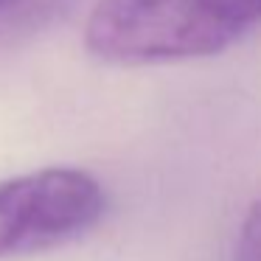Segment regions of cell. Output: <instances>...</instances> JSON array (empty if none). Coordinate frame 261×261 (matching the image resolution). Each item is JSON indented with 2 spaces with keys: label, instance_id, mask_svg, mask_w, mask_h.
I'll use <instances>...</instances> for the list:
<instances>
[{
  "label": "cell",
  "instance_id": "obj_4",
  "mask_svg": "<svg viewBox=\"0 0 261 261\" xmlns=\"http://www.w3.org/2000/svg\"><path fill=\"white\" fill-rule=\"evenodd\" d=\"M12 3H17V0H0V9H6V6H12Z\"/></svg>",
  "mask_w": 261,
  "mask_h": 261
},
{
  "label": "cell",
  "instance_id": "obj_2",
  "mask_svg": "<svg viewBox=\"0 0 261 261\" xmlns=\"http://www.w3.org/2000/svg\"><path fill=\"white\" fill-rule=\"evenodd\" d=\"M107 208L104 188L79 169H42L0 182V258L79 239Z\"/></svg>",
  "mask_w": 261,
  "mask_h": 261
},
{
  "label": "cell",
  "instance_id": "obj_3",
  "mask_svg": "<svg viewBox=\"0 0 261 261\" xmlns=\"http://www.w3.org/2000/svg\"><path fill=\"white\" fill-rule=\"evenodd\" d=\"M236 261H261V199L247 211L236 239Z\"/></svg>",
  "mask_w": 261,
  "mask_h": 261
},
{
  "label": "cell",
  "instance_id": "obj_1",
  "mask_svg": "<svg viewBox=\"0 0 261 261\" xmlns=\"http://www.w3.org/2000/svg\"><path fill=\"white\" fill-rule=\"evenodd\" d=\"M261 23V0H98L85 29L93 57L115 65L219 54Z\"/></svg>",
  "mask_w": 261,
  "mask_h": 261
}]
</instances>
